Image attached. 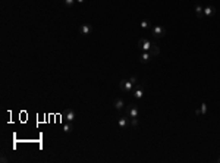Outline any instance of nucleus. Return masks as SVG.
Listing matches in <instances>:
<instances>
[{"label": "nucleus", "mask_w": 220, "mask_h": 163, "mask_svg": "<svg viewBox=\"0 0 220 163\" xmlns=\"http://www.w3.org/2000/svg\"><path fill=\"white\" fill-rule=\"evenodd\" d=\"M151 34L156 38H162V37L166 35V28L162 27V25H154V27H151Z\"/></svg>", "instance_id": "nucleus-1"}, {"label": "nucleus", "mask_w": 220, "mask_h": 163, "mask_svg": "<svg viewBox=\"0 0 220 163\" xmlns=\"http://www.w3.org/2000/svg\"><path fill=\"white\" fill-rule=\"evenodd\" d=\"M151 46H153V43H150V41L145 40V38H141V40L138 41V49H139V51H150Z\"/></svg>", "instance_id": "nucleus-2"}, {"label": "nucleus", "mask_w": 220, "mask_h": 163, "mask_svg": "<svg viewBox=\"0 0 220 163\" xmlns=\"http://www.w3.org/2000/svg\"><path fill=\"white\" fill-rule=\"evenodd\" d=\"M132 84L131 80H122V81L119 82V88L123 91V93H131L132 91Z\"/></svg>", "instance_id": "nucleus-3"}, {"label": "nucleus", "mask_w": 220, "mask_h": 163, "mask_svg": "<svg viewBox=\"0 0 220 163\" xmlns=\"http://www.w3.org/2000/svg\"><path fill=\"white\" fill-rule=\"evenodd\" d=\"M126 115L129 118H138V107L135 104H129L126 109Z\"/></svg>", "instance_id": "nucleus-4"}, {"label": "nucleus", "mask_w": 220, "mask_h": 163, "mask_svg": "<svg viewBox=\"0 0 220 163\" xmlns=\"http://www.w3.org/2000/svg\"><path fill=\"white\" fill-rule=\"evenodd\" d=\"M142 96H144V84H136V88H135V91H133V97L135 99H142Z\"/></svg>", "instance_id": "nucleus-5"}, {"label": "nucleus", "mask_w": 220, "mask_h": 163, "mask_svg": "<svg viewBox=\"0 0 220 163\" xmlns=\"http://www.w3.org/2000/svg\"><path fill=\"white\" fill-rule=\"evenodd\" d=\"M128 125H131V118H129L128 115L119 118V121H118V126H119V128H125V126H128Z\"/></svg>", "instance_id": "nucleus-6"}, {"label": "nucleus", "mask_w": 220, "mask_h": 163, "mask_svg": "<svg viewBox=\"0 0 220 163\" xmlns=\"http://www.w3.org/2000/svg\"><path fill=\"white\" fill-rule=\"evenodd\" d=\"M79 33H81L82 35H88V34L92 33V27H91L89 24H82V25L79 27Z\"/></svg>", "instance_id": "nucleus-7"}, {"label": "nucleus", "mask_w": 220, "mask_h": 163, "mask_svg": "<svg viewBox=\"0 0 220 163\" xmlns=\"http://www.w3.org/2000/svg\"><path fill=\"white\" fill-rule=\"evenodd\" d=\"M151 54H150V51H141L139 53V62L141 63H147V62H150L151 60Z\"/></svg>", "instance_id": "nucleus-8"}, {"label": "nucleus", "mask_w": 220, "mask_h": 163, "mask_svg": "<svg viewBox=\"0 0 220 163\" xmlns=\"http://www.w3.org/2000/svg\"><path fill=\"white\" fill-rule=\"evenodd\" d=\"M113 106H115V109H116V110H122V109L125 107V100H123V99H120V97H118V99H115Z\"/></svg>", "instance_id": "nucleus-9"}, {"label": "nucleus", "mask_w": 220, "mask_h": 163, "mask_svg": "<svg viewBox=\"0 0 220 163\" xmlns=\"http://www.w3.org/2000/svg\"><path fill=\"white\" fill-rule=\"evenodd\" d=\"M216 15V7L214 6H206L204 7V16H214Z\"/></svg>", "instance_id": "nucleus-10"}, {"label": "nucleus", "mask_w": 220, "mask_h": 163, "mask_svg": "<svg viewBox=\"0 0 220 163\" xmlns=\"http://www.w3.org/2000/svg\"><path fill=\"white\" fill-rule=\"evenodd\" d=\"M207 113V104L206 103H201L200 109H195V115L197 116H201V115H206Z\"/></svg>", "instance_id": "nucleus-11"}, {"label": "nucleus", "mask_w": 220, "mask_h": 163, "mask_svg": "<svg viewBox=\"0 0 220 163\" xmlns=\"http://www.w3.org/2000/svg\"><path fill=\"white\" fill-rule=\"evenodd\" d=\"M65 118H66L68 122H74V121H75V112H74L72 109H68L66 113H65Z\"/></svg>", "instance_id": "nucleus-12"}, {"label": "nucleus", "mask_w": 220, "mask_h": 163, "mask_svg": "<svg viewBox=\"0 0 220 163\" xmlns=\"http://www.w3.org/2000/svg\"><path fill=\"white\" fill-rule=\"evenodd\" d=\"M194 9H195V15H197V18H200V19H201V18L204 16V7H203V6H200V4H195V7H194Z\"/></svg>", "instance_id": "nucleus-13"}, {"label": "nucleus", "mask_w": 220, "mask_h": 163, "mask_svg": "<svg viewBox=\"0 0 220 163\" xmlns=\"http://www.w3.org/2000/svg\"><path fill=\"white\" fill-rule=\"evenodd\" d=\"M159 53H160V49H159V46L153 43V46H151V49H150V54L154 57V56H159Z\"/></svg>", "instance_id": "nucleus-14"}, {"label": "nucleus", "mask_w": 220, "mask_h": 163, "mask_svg": "<svg viewBox=\"0 0 220 163\" xmlns=\"http://www.w3.org/2000/svg\"><path fill=\"white\" fill-rule=\"evenodd\" d=\"M141 28H144V30H150V28H151V22L147 21V19H144V21L141 22Z\"/></svg>", "instance_id": "nucleus-15"}, {"label": "nucleus", "mask_w": 220, "mask_h": 163, "mask_svg": "<svg viewBox=\"0 0 220 163\" xmlns=\"http://www.w3.org/2000/svg\"><path fill=\"white\" fill-rule=\"evenodd\" d=\"M63 132H66V134L72 132V125H71V122H68V123L63 125Z\"/></svg>", "instance_id": "nucleus-16"}, {"label": "nucleus", "mask_w": 220, "mask_h": 163, "mask_svg": "<svg viewBox=\"0 0 220 163\" xmlns=\"http://www.w3.org/2000/svg\"><path fill=\"white\" fill-rule=\"evenodd\" d=\"M63 3H65L66 7H72V6L76 3V0H63Z\"/></svg>", "instance_id": "nucleus-17"}, {"label": "nucleus", "mask_w": 220, "mask_h": 163, "mask_svg": "<svg viewBox=\"0 0 220 163\" xmlns=\"http://www.w3.org/2000/svg\"><path fill=\"white\" fill-rule=\"evenodd\" d=\"M139 125V121H138V118H131V126H138Z\"/></svg>", "instance_id": "nucleus-18"}, {"label": "nucleus", "mask_w": 220, "mask_h": 163, "mask_svg": "<svg viewBox=\"0 0 220 163\" xmlns=\"http://www.w3.org/2000/svg\"><path fill=\"white\" fill-rule=\"evenodd\" d=\"M129 80H131V82H132V84H136V77H131Z\"/></svg>", "instance_id": "nucleus-19"}, {"label": "nucleus", "mask_w": 220, "mask_h": 163, "mask_svg": "<svg viewBox=\"0 0 220 163\" xmlns=\"http://www.w3.org/2000/svg\"><path fill=\"white\" fill-rule=\"evenodd\" d=\"M6 162H7V159H6V157L3 156V157H1V163H6Z\"/></svg>", "instance_id": "nucleus-20"}, {"label": "nucleus", "mask_w": 220, "mask_h": 163, "mask_svg": "<svg viewBox=\"0 0 220 163\" xmlns=\"http://www.w3.org/2000/svg\"><path fill=\"white\" fill-rule=\"evenodd\" d=\"M85 0H76V3H84Z\"/></svg>", "instance_id": "nucleus-21"}, {"label": "nucleus", "mask_w": 220, "mask_h": 163, "mask_svg": "<svg viewBox=\"0 0 220 163\" xmlns=\"http://www.w3.org/2000/svg\"><path fill=\"white\" fill-rule=\"evenodd\" d=\"M217 162H219V163H220V157H219V159H217Z\"/></svg>", "instance_id": "nucleus-22"}]
</instances>
